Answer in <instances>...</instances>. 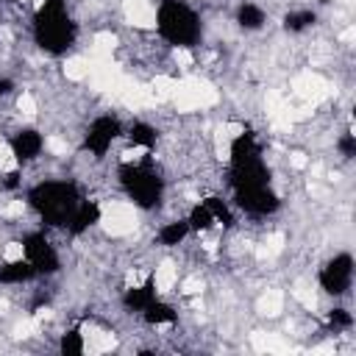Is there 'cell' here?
Instances as JSON below:
<instances>
[{
	"mask_svg": "<svg viewBox=\"0 0 356 356\" xmlns=\"http://www.w3.org/2000/svg\"><path fill=\"white\" fill-rule=\"evenodd\" d=\"M75 36H78V25L72 22L61 0L33 3V39L44 53L50 56L67 53L75 44Z\"/></svg>",
	"mask_w": 356,
	"mask_h": 356,
	"instance_id": "1",
	"label": "cell"
},
{
	"mask_svg": "<svg viewBox=\"0 0 356 356\" xmlns=\"http://www.w3.org/2000/svg\"><path fill=\"white\" fill-rule=\"evenodd\" d=\"M156 33L172 47H195L203 36L200 14L186 0H159L156 6Z\"/></svg>",
	"mask_w": 356,
	"mask_h": 356,
	"instance_id": "2",
	"label": "cell"
},
{
	"mask_svg": "<svg viewBox=\"0 0 356 356\" xmlns=\"http://www.w3.org/2000/svg\"><path fill=\"white\" fill-rule=\"evenodd\" d=\"M81 200L83 197L72 181H39L28 192L31 209L53 228H67V222Z\"/></svg>",
	"mask_w": 356,
	"mask_h": 356,
	"instance_id": "3",
	"label": "cell"
},
{
	"mask_svg": "<svg viewBox=\"0 0 356 356\" xmlns=\"http://www.w3.org/2000/svg\"><path fill=\"white\" fill-rule=\"evenodd\" d=\"M117 178H120V184H122V189L134 206H139V209H156L159 206V200L164 195V181L142 159L139 161H122L117 170Z\"/></svg>",
	"mask_w": 356,
	"mask_h": 356,
	"instance_id": "4",
	"label": "cell"
},
{
	"mask_svg": "<svg viewBox=\"0 0 356 356\" xmlns=\"http://www.w3.org/2000/svg\"><path fill=\"white\" fill-rule=\"evenodd\" d=\"M317 284L331 298H345L353 286V256L348 250L334 253L317 273Z\"/></svg>",
	"mask_w": 356,
	"mask_h": 356,
	"instance_id": "5",
	"label": "cell"
},
{
	"mask_svg": "<svg viewBox=\"0 0 356 356\" xmlns=\"http://www.w3.org/2000/svg\"><path fill=\"white\" fill-rule=\"evenodd\" d=\"M22 256H25V261L36 270V275H53V273H58V267H61L58 250H56V245L44 236V231H31V234L22 239Z\"/></svg>",
	"mask_w": 356,
	"mask_h": 356,
	"instance_id": "6",
	"label": "cell"
},
{
	"mask_svg": "<svg viewBox=\"0 0 356 356\" xmlns=\"http://www.w3.org/2000/svg\"><path fill=\"white\" fill-rule=\"evenodd\" d=\"M120 136H122V122L111 114H100L89 122V128L83 134V150H89L95 159H103Z\"/></svg>",
	"mask_w": 356,
	"mask_h": 356,
	"instance_id": "7",
	"label": "cell"
},
{
	"mask_svg": "<svg viewBox=\"0 0 356 356\" xmlns=\"http://www.w3.org/2000/svg\"><path fill=\"white\" fill-rule=\"evenodd\" d=\"M234 195H236V206L253 217L273 214L281 206V197L270 186V181L267 184H250V186H234Z\"/></svg>",
	"mask_w": 356,
	"mask_h": 356,
	"instance_id": "8",
	"label": "cell"
},
{
	"mask_svg": "<svg viewBox=\"0 0 356 356\" xmlns=\"http://www.w3.org/2000/svg\"><path fill=\"white\" fill-rule=\"evenodd\" d=\"M8 150H11V156H14L17 164H31V161H36L42 156L44 136H42V131H36L31 125L28 128H17L11 134V139H8Z\"/></svg>",
	"mask_w": 356,
	"mask_h": 356,
	"instance_id": "9",
	"label": "cell"
},
{
	"mask_svg": "<svg viewBox=\"0 0 356 356\" xmlns=\"http://www.w3.org/2000/svg\"><path fill=\"white\" fill-rule=\"evenodd\" d=\"M159 298V289H156V284L153 281H139V284H128L125 289H122V306L128 309V312H136V314H142L153 300Z\"/></svg>",
	"mask_w": 356,
	"mask_h": 356,
	"instance_id": "10",
	"label": "cell"
},
{
	"mask_svg": "<svg viewBox=\"0 0 356 356\" xmlns=\"http://www.w3.org/2000/svg\"><path fill=\"white\" fill-rule=\"evenodd\" d=\"M100 222V203L97 200H81L78 203V209L72 211V217H70V222H67V231L72 234V236H81V234H86L89 228H95Z\"/></svg>",
	"mask_w": 356,
	"mask_h": 356,
	"instance_id": "11",
	"label": "cell"
},
{
	"mask_svg": "<svg viewBox=\"0 0 356 356\" xmlns=\"http://www.w3.org/2000/svg\"><path fill=\"white\" fill-rule=\"evenodd\" d=\"M36 278V270L25 259H3L0 261V284L3 286H17Z\"/></svg>",
	"mask_w": 356,
	"mask_h": 356,
	"instance_id": "12",
	"label": "cell"
},
{
	"mask_svg": "<svg viewBox=\"0 0 356 356\" xmlns=\"http://www.w3.org/2000/svg\"><path fill=\"white\" fill-rule=\"evenodd\" d=\"M236 25H239L245 33L261 31V28L267 25V11H264L259 3L245 0V3H239V8H236Z\"/></svg>",
	"mask_w": 356,
	"mask_h": 356,
	"instance_id": "13",
	"label": "cell"
},
{
	"mask_svg": "<svg viewBox=\"0 0 356 356\" xmlns=\"http://www.w3.org/2000/svg\"><path fill=\"white\" fill-rule=\"evenodd\" d=\"M189 222L186 217H178V220H170V222H161V228L156 231V239L161 248H178L184 245V239L189 236Z\"/></svg>",
	"mask_w": 356,
	"mask_h": 356,
	"instance_id": "14",
	"label": "cell"
},
{
	"mask_svg": "<svg viewBox=\"0 0 356 356\" xmlns=\"http://www.w3.org/2000/svg\"><path fill=\"white\" fill-rule=\"evenodd\" d=\"M142 320H145L147 325L161 328V325H172V323L178 320V312H175V306H170L164 298H156V300L142 312Z\"/></svg>",
	"mask_w": 356,
	"mask_h": 356,
	"instance_id": "15",
	"label": "cell"
},
{
	"mask_svg": "<svg viewBox=\"0 0 356 356\" xmlns=\"http://www.w3.org/2000/svg\"><path fill=\"white\" fill-rule=\"evenodd\" d=\"M128 142L134 145V147H145V150H153L156 147V142H159V131L150 125V122H134L131 128H128Z\"/></svg>",
	"mask_w": 356,
	"mask_h": 356,
	"instance_id": "16",
	"label": "cell"
},
{
	"mask_svg": "<svg viewBox=\"0 0 356 356\" xmlns=\"http://www.w3.org/2000/svg\"><path fill=\"white\" fill-rule=\"evenodd\" d=\"M314 22H317V14L312 8H292L284 14V31H289V33H303Z\"/></svg>",
	"mask_w": 356,
	"mask_h": 356,
	"instance_id": "17",
	"label": "cell"
},
{
	"mask_svg": "<svg viewBox=\"0 0 356 356\" xmlns=\"http://www.w3.org/2000/svg\"><path fill=\"white\" fill-rule=\"evenodd\" d=\"M203 206L209 209V214L214 220V228H231L234 225V214H231V209L222 197H206Z\"/></svg>",
	"mask_w": 356,
	"mask_h": 356,
	"instance_id": "18",
	"label": "cell"
},
{
	"mask_svg": "<svg viewBox=\"0 0 356 356\" xmlns=\"http://www.w3.org/2000/svg\"><path fill=\"white\" fill-rule=\"evenodd\" d=\"M186 222H189V231H192V234H206V231H211V228H214V220H211L209 209L203 206V200H200V203H195V206L189 209Z\"/></svg>",
	"mask_w": 356,
	"mask_h": 356,
	"instance_id": "19",
	"label": "cell"
},
{
	"mask_svg": "<svg viewBox=\"0 0 356 356\" xmlns=\"http://www.w3.org/2000/svg\"><path fill=\"white\" fill-rule=\"evenodd\" d=\"M86 350V337L81 334V331H64L61 337H58V353H64V356H81Z\"/></svg>",
	"mask_w": 356,
	"mask_h": 356,
	"instance_id": "20",
	"label": "cell"
},
{
	"mask_svg": "<svg viewBox=\"0 0 356 356\" xmlns=\"http://www.w3.org/2000/svg\"><path fill=\"white\" fill-rule=\"evenodd\" d=\"M325 323H328V328H334V331H350V325H353V314H350L348 309H342V306H334V309L328 312Z\"/></svg>",
	"mask_w": 356,
	"mask_h": 356,
	"instance_id": "21",
	"label": "cell"
},
{
	"mask_svg": "<svg viewBox=\"0 0 356 356\" xmlns=\"http://www.w3.org/2000/svg\"><path fill=\"white\" fill-rule=\"evenodd\" d=\"M334 145H337V153H339L342 159H353V156H356V134H353V131L339 134Z\"/></svg>",
	"mask_w": 356,
	"mask_h": 356,
	"instance_id": "22",
	"label": "cell"
},
{
	"mask_svg": "<svg viewBox=\"0 0 356 356\" xmlns=\"http://www.w3.org/2000/svg\"><path fill=\"white\" fill-rule=\"evenodd\" d=\"M11 92H14V81L11 78H0V100L8 97Z\"/></svg>",
	"mask_w": 356,
	"mask_h": 356,
	"instance_id": "23",
	"label": "cell"
}]
</instances>
